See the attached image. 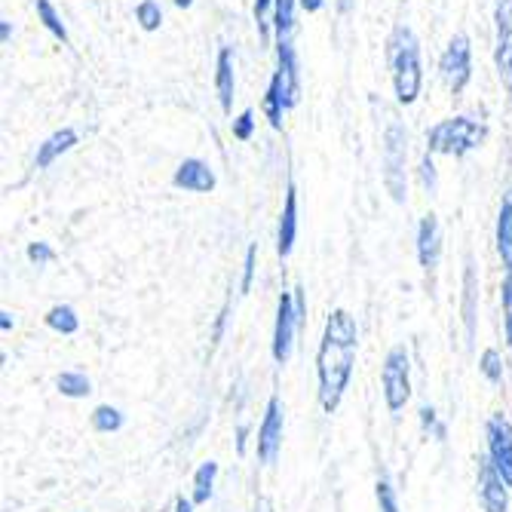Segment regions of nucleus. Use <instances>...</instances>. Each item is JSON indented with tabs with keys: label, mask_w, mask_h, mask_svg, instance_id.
I'll list each match as a JSON object with an SVG mask.
<instances>
[{
	"label": "nucleus",
	"mask_w": 512,
	"mask_h": 512,
	"mask_svg": "<svg viewBox=\"0 0 512 512\" xmlns=\"http://www.w3.org/2000/svg\"><path fill=\"white\" fill-rule=\"evenodd\" d=\"M359 350L356 316L344 307H335L325 316L322 338L316 347V399L325 414H335L350 390Z\"/></svg>",
	"instance_id": "1"
},
{
	"label": "nucleus",
	"mask_w": 512,
	"mask_h": 512,
	"mask_svg": "<svg viewBox=\"0 0 512 512\" xmlns=\"http://www.w3.org/2000/svg\"><path fill=\"white\" fill-rule=\"evenodd\" d=\"M387 65L393 80V96L399 105H414L424 89V62L421 40L408 25H396L387 37Z\"/></svg>",
	"instance_id": "2"
},
{
	"label": "nucleus",
	"mask_w": 512,
	"mask_h": 512,
	"mask_svg": "<svg viewBox=\"0 0 512 512\" xmlns=\"http://www.w3.org/2000/svg\"><path fill=\"white\" fill-rule=\"evenodd\" d=\"M485 142H488V126L479 123L476 117L457 114V117H445L436 126H430V132H427V154L460 160V157L479 151Z\"/></svg>",
	"instance_id": "3"
},
{
	"label": "nucleus",
	"mask_w": 512,
	"mask_h": 512,
	"mask_svg": "<svg viewBox=\"0 0 512 512\" xmlns=\"http://www.w3.org/2000/svg\"><path fill=\"white\" fill-rule=\"evenodd\" d=\"M307 325V292L295 286L289 292H279L276 316H273V335H270V356L276 365H286L295 350V338Z\"/></svg>",
	"instance_id": "4"
},
{
	"label": "nucleus",
	"mask_w": 512,
	"mask_h": 512,
	"mask_svg": "<svg viewBox=\"0 0 512 512\" xmlns=\"http://www.w3.org/2000/svg\"><path fill=\"white\" fill-rule=\"evenodd\" d=\"M411 353L405 344H396L387 350L384 365H381V396L390 414L405 411V405L411 402Z\"/></svg>",
	"instance_id": "5"
},
{
	"label": "nucleus",
	"mask_w": 512,
	"mask_h": 512,
	"mask_svg": "<svg viewBox=\"0 0 512 512\" xmlns=\"http://www.w3.org/2000/svg\"><path fill=\"white\" fill-rule=\"evenodd\" d=\"M381 163H384V188L393 203L408 200V178H405V163H408V132L396 120L384 129V148H381Z\"/></svg>",
	"instance_id": "6"
},
{
	"label": "nucleus",
	"mask_w": 512,
	"mask_h": 512,
	"mask_svg": "<svg viewBox=\"0 0 512 512\" xmlns=\"http://www.w3.org/2000/svg\"><path fill=\"white\" fill-rule=\"evenodd\" d=\"M439 77L451 96H460L473 80V40L467 34H454L439 56Z\"/></svg>",
	"instance_id": "7"
},
{
	"label": "nucleus",
	"mask_w": 512,
	"mask_h": 512,
	"mask_svg": "<svg viewBox=\"0 0 512 512\" xmlns=\"http://www.w3.org/2000/svg\"><path fill=\"white\" fill-rule=\"evenodd\" d=\"M283 433H286V408L279 396H270L261 414V424L255 433V457L261 467H273L279 451H283Z\"/></svg>",
	"instance_id": "8"
},
{
	"label": "nucleus",
	"mask_w": 512,
	"mask_h": 512,
	"mask_svg": "<svg viewBox=\"0 0 512 512\" xmlns=\"http://www.w3.org/2000/svg\"><path fill=\"white\" fill-rule=\"evenodd\" d=\"M485 457L512 488V421L503 411L491 414L485 421Z\"/></svg>",
	"instance_id": "9"
},
{
	"label": "nucleus",
	"mask_w": 512,
	"mask_h": 512,
	"mask_svg": "<svg viewBox=\"0 0 512 512\" xmlns=\"http://www.w3.org/2000/svg\"><path fill=\"white\" fill-rule=\"evenodd\" d=\"M494 68L503 89L512 96V0H497L494 7Z\"/></svg>",
	"instance_id": "10"
},
{
	"label": "nucleus",
	"mask_w": 512,
	"mask_h": 512,
	"mask_svg": "<svg viewBox=\"0 0 512 512\" xmlns=\"http://www.w3.org/2000/svg\"><path fill=\"white\" fill-rule=\"evenodd\" d=\"M476 497L482 512H509L512 488L503 482V476L491 467V460L482 454L476 463Z\"/></svg>",
	"instance_id": "11"
},
{
	"label": "nucleus",
	"mask_w": 512,
	"mask_h": 512,
	"mask_svg": "<svg viewBox=\"0 0 512 512\" xmlns=\"http://www.w3.org/2000/svg\"><path fill=\"white\" fill-rule=\"evenodd\" d=\"M442 224L436 212H427L421 221H417V237H414V252H417V264H421L427 273L439 267L442 261Z\"/></svg>",
	"instance_id": "12"
},
{
	"label": "nucleus",
	"mask_w": 512,
	"mask_h": 512,
	"mask_svg": "<svg viewBox=\"0 0 512 512\" xmlns=\"http://www.w3.org/2000/svg\"><path fill=\"white\" fill-rule=\"evenodd\" d=\"M172 188L184 191V194H212L218 188V178H215V169L200 160V157H188L181 160L175 175H172Z\"/></svg>",
	"instance_id": "13"
},
{
	"label": "nucleus",
	"mask_w": 512,
	"mask_h": 512,
	"mask_svg": "<svg viewBox=\"0 0 512 512\" xmlns=\"http://www.w3.org/2000/svg\"><path fill=\"white\" fill-rule=\"evenodd\" d=\"M298 224H301L298 188H295V178H289V184H286V203H283V212H279V221H276V255L279 258H289L295 252Z\"/></svg>",
	"instance_id": "14"
},
{
	"label": "nucleus",
	"mask_w": 512,
	"mask_h": 512,
	"mask_svg": "<svg viewBox=\"0 0 512 512\" xmlns=\"http://www.w3.org/2000/svg\"><path fill=\"white\" fill-rule=\"evenodd\" d=\"M215 92H218V105L230 117L234 111V92H237V74H234V53L230 46H221L215 56Z\"/></svg>",
	"instance_id": "15"
},
{
	"label": "nucleus",
	"mask_w": 512,
	"mask_h": 512,
	"mask_svg": "<svg viewBox=\"0 0 512 512\" xmlns=\"http://www.w3.org/2000/svg\"><path fill=\"white\" fill-rule=\"evenodd\" d=\"M80 142V135L77 129L71 126H62L56 129L50 138H43V142L37 145V154H34V169H50L59 157H65L74 145Z\"/></svg>",
	"instance_id": "16"
},
{
	"label": "nucleus",
	"mask_w": 512,
	"mask_h": 512,
	"mask_svg": "<svg viewBox=\"0 0 512 512\" xmlns=\"http://www.w3.org/2000/svg\"><path fill=\"white\" fill-rule=\"evenodd\" d=\"M494 246L503 270H512V188L503 191L500 209H497V227H494Z\"/></svg>",
	"instance_id": "17"
},
{
	"label": "nucleus",
	"mask_w": 512,
	"mask_h": 512,
	"mask_svg": "<svg viewBox=\"0 0 512 512\" xmlns=\"http://www.w3.org/2000/svg\"><path fill=\"white\" fill-rule=\"evenodd\" d=\"M261 111L267 117V123L279 132L283 129V117L289 111V99H286V89H283V80H279V74L273 71L270 83H267V92H264V99H261Z\"/></svg>",
	"instance_id": "18"
},
{
	"label": "nucleus",
	"mask_w": 512,
	"mask_h": 512,
	"mask_svg": "<svg viewBox=\"0 0 512 512\" xmlns=\"http://www.w3.org/2000/svg\"><path fill=\"white\" fill-rule=\"evenodd\" d=\"M43 322H46V329L62 335V338H71L80 332V316L71 304H53L50 310H46Z\"/></svg>",
	"instance_id": "19"
},
{
	"label": "nucleus",
	"mask_w": 512,
	"mask_h": 512,
	"mask_svg": "<svg viewBox=\"0 0 512 512\" xmlns=\"http://www.w3.org/2000/svg\"><path fill=\"white\" fill-rule=\"evenodd\" d=\"M89 421H92V430H96L99 436H114V433H120L126 427V414L117 405L102 402V405L92 408Z\"/></svg>",
	"instance_id": "20"
},
{
	"label": "nucleus",
	"mask_w": 512,
	"mask_h": 512,
	"mask_svg": "<svg viewBox=\"0 0 512 512\" xmlns=\"http://www.w3.org/2000/svg\"><path fill=\"white\" fill-rule=\"evenodd\" d=\"M215 479H218V463L215 460H203L200 467L194 470V479H191V500L197 506L209 503L212 494H215Z\"/></svg>",
	"instance_id": "21"
},
{
	"label": "nucleus",
	"mask_w": 512,
	"mask_h": 512,
	"mask_svg": "<svg viewBox=\"0 0 512 512\" xmlns=\"http://www.w3.org/2000/svg\"><path fill=\"white\" fill-rule=\"evenodd\" d=\"M301 4L298 0H273V37L292 40L295 37V16Z\"/></svg>",
	"instance_id": "22"
},
{
	"label": "nucleus",
	"mask_w": 512,
	"mask_h": 512,
	"mask_svg": "<svg viewBox=\"0 0 512 512\" xmlns=\"http://www.w3.org/2000/svg\"><path fill=\"white\" fill-rule=\"evenodd\" d=\"M506 371H509V362L503 359V353L497 347H485L479 353V375L491 384V387H500L503 378H506Z\"/></svg>",
	"instance_id": "23"
},
{
	"label": "nucleus",
	"mask_w": 512,
	"mask_h": 512,
	"mask_svg": "<svg viewBox=\"0 0 512 512\" xmlns=\"http://www.w3.org/2000/svg\"><path fill=\"white\" fill-rule=\"evenodd\" d=\"M56 390L65 399H86L92 393V381L83 375V371L68 368V371H62V375H56Z\"/></svg>",
	"instance_id": "24"
},
{
	"label": "nucleus",
	"mask_w": 512,
	"mask_h": 512,
	"mask_svg": "<svg viewBox=\"0 0 512 512\" xmlns=\"http://www.w3.org/2000/svg\"><path fill=\"white\" fill-rule=\"evenodd\" d=\"M476 270L467 261V270H463V322H467V338H476Z\"/></svg>",
	"instance_id": "25"
},
{
	"label": "nucleus",
	"mask_w": 512,
	"mask_h": 512,
	"mask_svg": "<svg viewBox=\"0 0 512 512\" xmlns=\"http://www.w3.org/2000/svg\"><path fill=\"white\" fill-rule=\"evenodd\" d=\"M34 10H37V22L50 31L59 43H68V28L59 16V10L53 7V0H34Z\"/></svg>",
	"instance_id": "26"
},
{
	"label": "nucleus",
	"mask_w": 512,
	"mask_h": 512,
	"mask_svg": "<svg viewBox=\"0 0 512 512\" xmlns=\"http://www.w3.org/2000/svg\"><path fill=\"white\" fill-rule=\"evenodd\" d=\"M417 417H421V430H424L430 439H436V442H445V439H448V427L442 424V417H439L436 405L424 402L421 411H417Z\"/></svg>",
	"instance_id": "27"
},
{
	"label": "nucleus",
	"mask_w": 512,
	"mask_h": 512,
	"mask_svg": "<svg viewBox=\"0 0 512 512\" xmlns=\"http://www.w3.org/2000/svg\"><path fill=\"white\" fill-rule=\"evenodd\" d=\"M500 307H503V338H506V347L512 350V270L503 273V283H500Z\"/></svg>",
	"instance_id": "28"
},
{
	"label": "nucleus",
	"mask_w": 512,
	"mask_h": 512,
	"mask_svg": "<svg viewBox=\"0 0 512 512\" xmlns=\"http://www.w3.org/2000/svg\"><path fill=\"white\" fill-rule=\"evenodd\" d=\"M135 22H138V28L148 31V34L163 25V10H160L157 0H142V4H138L135 7Z\"/></svg>",
	"instance_id": "29"
},
{
	"label": "nucleus",
	"mask_w": 512,
	"mask_h": 512,
	"mask_svg": "<svg viewBox=\"0 0 512 512\" xmlns=\"http://www.w3.org/2000/svg\"><path fill=\"white\" fill-rule=\"evenodd\" d=\"M375 500H378V512H402V506H399V491H396V485H393L387 476H381V479L375 482Z\"/></svg>",
	"instance_id": "30"
},
{
	"label": "nucleus",
	"mask_w": 512,
	"mask_h": 512,
	"mask_svg": "<svg viewBox=\"0 0 512 512\" xmlns=\"http://www.w3.org/2000/svg\"><path fill=\"white\" fill-rule=\"evenodd\" d=\"M252 16H255L261 43H267V40H270V31H273V0H255Z\"/></svg>",
	"instance_id": "31"
},
{
	"label": "nucleus",
	"mask_w": 512,
	"mask_h": 512,
	"mask_svg": "<svg viewBox=\"0 0 512 512\" xmlns=\"http://www.w3.org/2000/svg\"><path fill=\"white\" fill-rule=\"evenodd\" d=\"M255 111L252 108H246V111H240L234 120H230V132H234V138L237 142H252V135H255Z\"/></svg>",
	"instance_id": "32"
},
{
	"label": "nucleus",
	"mask_w": 512,
	"mask_h": 512,
	"mask_svg": "<svg viewBox=\"0 0 512 512\" xmlns=\"http://www.w3.org/2000/svg\"><path fill=\"white\" fill-rule=\"evenodd\" d=\"M255 270H258V246L252 243L246 249V258H243V276H240V295H249L252 292V283H255Z\"/></svg>",
	"instance_id": "33"
},
{
	"label": "nucleus",
	"mask_w": 512,
	"mask_h": 512,
	"mask_svg": "<svg viewBox=\"0 0 512 512\" xmlns=\"http://www.w3.org/2000/svg\"><path fill=\"white\" fill-rule=\"evenodd\" d=\"M25 258H28L34 267H46V264H53V261H56V252H53V246H50V243L37 240V243H28Z\"/></svg>",
	"instance_id": "34"
},
{
	"label": "nucleus",
	"mask_w": 512,
	"mask_h": 512,
	"mask_svg": "<svg viewBox=\"0 0 512 512\" xmlns=\"http://www.w3.org/2000/svg\"><path fill=\"white\" fill-rule=\"evenodd\" d=\"M421 184L430 194L436 191V163H433V154H424V160H421Z\"/></svg>",
	"instance_id": "35"
},
{
	"label": "nucleus",
	"mask_w": 512,
	"mask_h": 512,
	"mask_svg": "<svg viewBox=\"0 0 512 512\" xmlns=\"http://www.w3.org/2000/svg\"><path fill=\"white\" fill-rule=\"evenodd\" d=\"M249 436H252V427L246 421L237 424V430H234V448H237L240 457H246V451H249Z\"/></svg>",
	"instance_id": "36"
},
{
	"label": "nucleus",
	"mask_w": 512,
	"mask_h": 512,
	"mask_svg": "<svg viewBox=\"0 0 512 512\" xmlns=\"http://www.w3.org/2000/svg\"><path fill=\"white\" fill-rule=\"evenodd\" d=\"M227 316H230V304H224L215 316V325H212V344H221L224 338V329H227Z\"/></svg>",
	"instance_id": "37"
},
{
	"label": "nucleus",
	"mask_w": 512,
	"mask_h": 512,
	"mask_svg": "<svg viewBox=\"0 0 512 512\" xmlns=\"http://www.w3.org/2000/svg\"><path fill=\"white\" fill-rule=\"evenodd\" d=\"M13 329H16V316L10 310H0V332L10 335Z\"/></svg>",
	"instance_id": "38"
},
{
	"label": "nucleus",
	"mask_w": 512,
	"mask_h": 512,
	"mask_svg": "<svg viewBox=\"0 0 512 512\" xmlns=\"http://www.w3.org/2000/svg\"><path fill=\"white\" fill-rule=\"evenodd\" d=\"M194 506H197V503H194L191 497L178 494V497H175V503H172V512H194Z\"/></svg>",
	"instance_id": "39"
},
{
	"label": "nucleus",
	"mask_w": 512,
	"mask_h": 512,
	"mask_svg": "<svg viewBox=\"0 0 512 512\" xmlns=\"http://www.w3.org/2000/svg\"><path fill=\"white\" fill-rule=\"evenodd\" d=\"M298 4H301L304 13H319L325 7V0H298Z\"/></svg>",
	"instance_id": "40"
},
{
	"label": "nucleus",
	"mask_w": 512,
	"mask_h": 512,
	"mask_svg": "<svg viewBox=\"0 0 512 512\" xmlns=\"http://www.w3.org/2000/svg\"><path fill=\"white\" fill-rule=\"evenodd\" d=\"M10 37H13V25H10V19H0V40L10 43Z\"/></svg>",
	"instance_id": "41"
},
{
	"label": "nucleus",
	"mask_w": 512,
	"mask_h": 512,
	"mask_svg": "<svg viewBox=\"0 0 512 512\" xmlns=\"http://www.w3.org/2000/svg\"><path fill=\"white\" fill-rule=\"evenodd\" d=\"M172 4H175L178 10H191V7H194V0H172Z\"/></svg>",
	"instance_id": "42"
},
{
	"label": "nucleus",
	"mask_w": 512,
	"mask_h": 512,
	"mask_svg": "<svg viewBox=\"0 0 512 512\" xmlns=\"http://www.w3.org/2000/svg\"><path fill=\"white\" fill-rule=\"evenodd\" d=\"M353 7V0H338V13H350Z\"/></svg>",
	"instance_id": "43"
},
{
	"label": "nucleus",
	"mask_w": 512,
	"mask_h": 512,
	"mask_svg": "<svg viewBox=\"0 0 512 512\" xmlns=\"http://www.w3.org/2000/svg\"><path fill=\"white\" fill-rule=\"evenodd\" d=\"M506 362H509V371H512V350H509V359Z\"/></svg>",
	"instance_id": "44"
}]
</instances>
